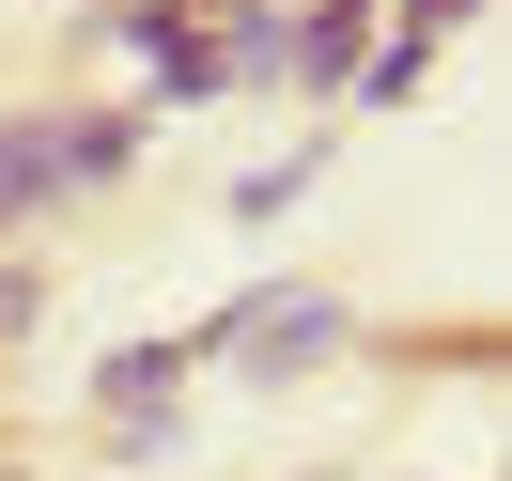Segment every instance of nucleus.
<instances>
[{"label": "nucleus", "mask_w": 512, "mask_h": 481, "mask_svg": "<svg viewBox=\"0 0 512 481\" xmlns=\"http://www.w3.org/2000/svg\"><path fill=\"white\" fill-rule=\"evenodd\" d=\"M125 156H140V125H0V218L47 187H109Z\"/></svg>", "instance_id": "f257e3e1"}, {"label": "nucleus", "mask_w": 512, "mask_h": 481, "mask_svg": "<svg viewBox=\"0 0 512 481\" xmlns=\"http://www.w3.org/2000/svg\"><path fill=\"white\" fill-rule=\"evenodd\" d=\"M125 32H140V63H156V94H218V78H233V47H218V32H202L187 0H140Z\"/></svg>", "instance_id": "f03ea898"}, {"label": "nucleus", "mask_w": 512, "mask_h": 481, "mask_svg": "<svg viewBox=\"0 0 512 481\" xmlns=\"http://www.w3.org/2000/svg\"><path fill=\"white\" fill-rule=\"evenodd\" d=\"M171 373H187V342H125V357H109V404H156Z\"/></svg>", "instance_id": "7ed1b4c3"}]
</instances>
